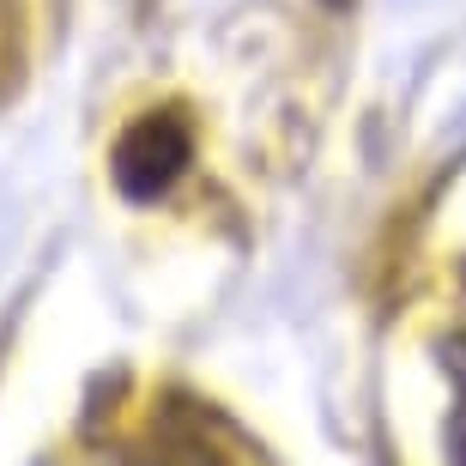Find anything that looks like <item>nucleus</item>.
Segmentation results:
<instances>
[{
  "mask_svg": "<svg viewBox=\"0 0 466 466\" xmlns=\"http://www.w3.org/2000/svg\"><path fill=\"white\" fill-rule=\"evenodd\" d=\"M454 376H461V412L449 418V442H454V466H466V346H454Z\"/></svg>",
  "mask_w": 466,
  "mask_h": 466,
  "instance_id": "nucleus-2",
  "label": "nucleus"
},
{
  "mask_svg": "<svg viewBox=\"0 0 466 466\" xmlns=\"http://www.w3.org/2000/svg\"><path fill=\"white\" fill-rule=\"evenodd\" d=\"M188 152H194V139H188V127H182L176 116H146L139 127L121 134L109 170H116V182H121L127 200H157V194L182 176Z\"/></svg>",
  "mask_w": 466,
  "mask_h": 466,
  "instance_id": "nucleus-1",
  "label": "nucleus"
}]
</instances>
